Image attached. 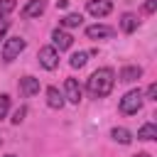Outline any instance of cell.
Here are the masks:
<instances>
[{
	"label": "cell",
	"mask_w": 157,
	"mask_h": 157,
	"mask_svg": "<svg viewBox=\"0 0 157 157\" xmlns=\"http://www.w3.org/2000/svg\"><path fill=\"white\" fill-rule=\"evenodd\" d=\"M113 86H115V74H113V69H108V66L96 69V71L88 76V81H86V88H88V93H91L93 98H105V96L113 91Z\"/></svg>",
	"instance_id": "1"
},
{
	"label": "cell",
	"mask_w": 157,
	"mask_h": 157,
	"mask_svg": "<svg viewBox=\"0 0 157 157\" xmlns=\"http://www.w3.org/2000/svg\"><path fill=\"white\" fill-rule=\"evenodd\" d=\"M142 101H145V96H142V91L140 88H132V91H128L123 98H120V113H125V115H132V113H137L140 108H142Z\"/></svg>",
	"instance_id": "2"
},
{
	"label": "cell",
	"mask_w": 157,
	"mask_h": 157,
	"mask_svg": "<svg viewBox=\"0 0 157 157\" xmlns=\"http://www.w3.org/2000/svg\"><path fill=\"white\" fill-rule=\"evenodd\" d=\"M25 47H27V42H25L22 37H10V39H5V44H2V61H5V64L15 61V59L25 52Z\"/></svg>",
	"instance_id": "3"
},
{
	"label": "cell",
	"mask_w": 157,
	"mask_h": 157,
	"mask_svg": "<svg viewBox=\"0 0 157 157\" xmlns=\"http://www.w3.org/2000/svg\"><path fill=\"white\" fill-rule=\"evenodd\" d=\"M39 64L47 69V71H54L59 66V52L54 47H42L39 49Z\"/></svg>",
	"instance_id": "4"
},
{
	"label": "cell",
	"mask_w": 157,
	"mask_h": 157,
	"mask_svg": "<svg viewBox=\"0 0 157 157\" xmlns=\"http://www.w3.org/2000/svg\"><path fill=\"white\" fill-rule=\"evenodd\" d=\"M52 47L56 49V52H64V49H69L71 44H74V37L66 32V29H61V27H56L54 32H52Z\"/></svg>",
	"instance_id": "5"
},
{
	"label": "cell",
	"mask_w": 157,
	"mask_h": 157,
	"mask_svg": "<svg viewBox=\"0 0 157 157\" xmlns=\"http://www.w3.org/2000/svg\"><path fill=\"white\" fill-rule=\"evenodd\" d=\"M86 10H88V15H93V17H105V15H110L113 2H110V0H88V2H86Z\"/></svg>",
	"instance_id": "6"
},
{
	"label": "cell",
	"mask_w": 157,
	"mask_h": 157,
	"mask_svg": "<svg viewBox=\"0 0 157 157\" xmlns=\"http://www.w3.org/2000/svg\"><path fill=\"white\" fill-rule=\"evenodd\" d=\"M64 98H66L69 103H74V105L81 103V86H78L76 78H66V81H64Z\"/></svg>",
	"instance_id": "7"
},
{
	"label": "cell",
	"mask_w": 157,
	"mask_h": 157,
	"mask_svg": "<svg viewBox=\"0 0 157 157\" xmlns=\"http://www.w3.org/2000/svg\"><path fill=\"white\" fill-rule=\"evenodd\" d=\"M113 34H115V29L105 27V25H91V27H86V37L88 39H108Z\"/></svg>",
	"instance_id": "8"
},
{
	"label": "cell",
	"mask_w": 157,
	"mask_h": 157,
	"mask_svg": "<svg viewBox=\"0 0 157 157\" xmlns=\"http://www.w3.org/2000/svg\"><path fill=\"white\" fill-rule=\"evenodd\" d=\"M47 10V0H29L25 7H22V17H39L42 12Z\"/></svg>",
	"instance_id": "9"
},
{
	"label": "cell",
	"mask_w": 157,
	"mask_h": 157,
	"mask_svg": "<svg viewBox=\"0 0 157 157\" xmlns=\"http://www.w3.org/2000/svg\"><path fill=\"white\" fill-rule=\"evenodd\" d=\"M20 91H22L25 96L39 93V78H34V76H22V78H20Z\"/></svg>",
	"instance_id": "10"
},
{
	"label": "cell",
	"mask_w": 157,
	"mask_h": 157,
	"mask_svg": "<svg viewBox=\"0 0 157 157\" xmlns=\"http://www.w3.org/2000/svg\"><path fill=\"white\" fill-rule=\"evenodd\" d=\"M47 105L54 108V110H59V108L64 105V93H59L56 86H49V88H47Z\"/></svg>",
	"instance_id": "11"
},
{
	"label": "cell",
	"mask_w": 157,
	"mask_h": 157,
	"mask_svg": "<svg viewBox=\"0 0 157 157\" xmlns=\"http://www.w3.org/2000/svg\"><path fill=\"white\" fill-rule=\"evenodd\" d=\"M142 76V69L140 66H123L120 69V81L123 83H132V81H137Z\"/></svg>",
	"instance_id": "12"
},
{
	"label": "cell",
	"mask_w": 157,
	"mask_h": 157,
	"mask_svg": "<svg viewBox=\"0 0 157 157\" xmlns=\"http://www.w3.org/2000/svg\"><path fill=\"white\" fill-rule=\"evenodd\" d=\"M120 29H123L125 34H132V32L137 29V17H135L132 12H125V15L120 17Z\"/></svg>",
	"instance_id": "13"
},
{
	"label": "cell",
	"mask_w": 157,
	"mask_h": 157,
	"mask_svg": "<svg viewBox=\"0 0 157 157\" xmlns=\"http://www.w3.org/2000/svg\"><path fill=\"white\" fill-rule=\"evenodd\" d=\"M81 22H83V17L78 15V12H69V15H64L61 20H59V27L64 29V27H81Z\"/></svg>",
	"instance_id": "14"
},
{
	"label": "cell",
	"mask_w": 157,
	"mask_h": 157,
	"mask_svg": "<svg viewBox=\"0 0 157 157\" xmlns=\"http://www.w3.org/2000/svg\"><path fill=\"white\" fill-rule=\"evenodd\" d=\"M155 137H157V125L155 123H145L137 130V140H155Z\"/></svg>",
	"instance_id": "15"
},
{
	"label": "cell",
	"mask_w": 157,
	"mask_h": 157,
	"mask_svg": "<svg viewBox=\"0 0 157 157\" xmlns=\"http://www.w3.org/2000/svg\"><path fill=\"white\" fill-rule=\"evenodd\" d=\"M110 137H113L115 142H120V145H130V142H132V137H130V132H128L125 128H113V130H110Z\"/></svg>",
	"instance_id": "16"
},
{
	"label": "cell",
	"mask_w": 157,
	"mask_h": 157,
	"mask_svg": "<svg viewBox=\"0 0 157 157\" xmlns=\"http://www.w3.org/2000/svg\"><path fill=\"white\" fill-rule=\"evenodd\" d=\"M86 61H88V52H76V54H71V59H69V64H71L74 69L86 66Z\"/></svg>",
	"instance_id": "17"
},
{
	"label": "cell",
	"mask_w": 157,
	"mask_h": 157,
	"mask_svg": "<svg viewBox=\"0 0 157 157\" xmlns=\"http://www.w3.org/2000/svg\"><path fill=\"white\" fill-rule=\"evenodd\" d=\"M25 115H27V108H25V105H20V108L12 113V118H10V120H12V125H20V123L25 120Z\"/></svg>",
	"instance_id": "18"
},
{
	"label": "cell",
	"mask_w": 157,
	"mask_h": 157,
	"mask_svg": "<svg viewBox=\"0 0 157 157\" xmlns=\"http://www.w3.org/2000/svg\"><path fill=\"white\" fill-rule=\"evenodd\" d=\"M7 110H10V96H5V93H0V120L7 115Z\"/></svg>",
	"instance_id": "19"
},
{
	"label": "cell",
	"mask_w": 157,
	"mask_h": 157,
	"mask_svg": "<svg viewBox=\"0 0 157 157\" xmlns=\"http://www.w3.org/2000/svg\"><path fill=\"white\" fill-rule=\"evenodd\" d=\"M15 7H17L15 0H0V15H7V12H12Z\"/></svg>",
	"instance_id": "20"
},
{
	"label": "cell",
	"mask_w": 157,
	"mask_h": 157,
	"mask_svg": "<svg viewBox=\"0 0 157 157\" xmlns=\"http://www.w3.org/2000/svg\"><path fill=\"white\" fill-rule=\"evenodd\" d=\"M145 96H147V101H157V83H150L147 91H145Z\"/></svg>",
	"instance_id": "21"
},
{
	"label": "cell",
	"mask_w": 157,
	"mask_h": 157,
	"mask_svg": "<svg viewBox=\"0 0 157 157\" xmlns=\"http://www.w3.org/2000/svg\"><path fill=\"white\" fill-rule=\"evenodd\" d=\"M7 29H10V20H7L5 15H0V39L5 37V32H7Z\"/></svg>",
	"instance_id": "22"
},
{
	"label": "cell",
	"mask_w": 157,
	"mask_h": 157,
	"mask_svg": "<svg viewBox=\"0 0 157 157\" xmlns=\"http://www.w3.org/2000/svg\"><path fill=\"white\" fill-rule=\"evenodd\" d=\"M142 10H145L147 15H152V12L157 10V0H145V5H142Z\"/></svg>",
	"instance_id": "23"
},
{
	"label": "cell",
	"mask_w": 157,
	"mask_h": 157,
	"mask_svg": "<svg viewBox=\"0 0 157 157\" xmlns=\"http://www.w3.org/2000/svg\"><path fill=\"white\" fill-rule=\"evenodd\" d=\"M66 5H69V0H56V7H61V10H64Z\"/></svg>",
	"instance_id": "24"
},
{
	"label": "cell",
	"mask_w": 157,
	"mask_h": 157,
	"mask_svg": "<svg viewBox=\"0 0 157 157\" xmlns=\"http://www.w3.org/2000/svg\"><path fill=\"white\" fill-rule=\"evenodd\" d=\"M135 157H150V155H147V152H140V155H135Z\"/></svg>",
	"instance_id": "25"
},
{
	"label": "cell",
	"mask_w": 157,
	"mask_h": 157,
	"mask_svg": "<svg viewBox=\"0 0 157 157\" xmlns=\"http://www.w3.org/2000/svg\"><path fill=\"white\" fill-rule=\"evenodd\" d=\"M5 157H15V155H5Z\"/></svg>",
	"instance_id": "26"
}]
</instances>
